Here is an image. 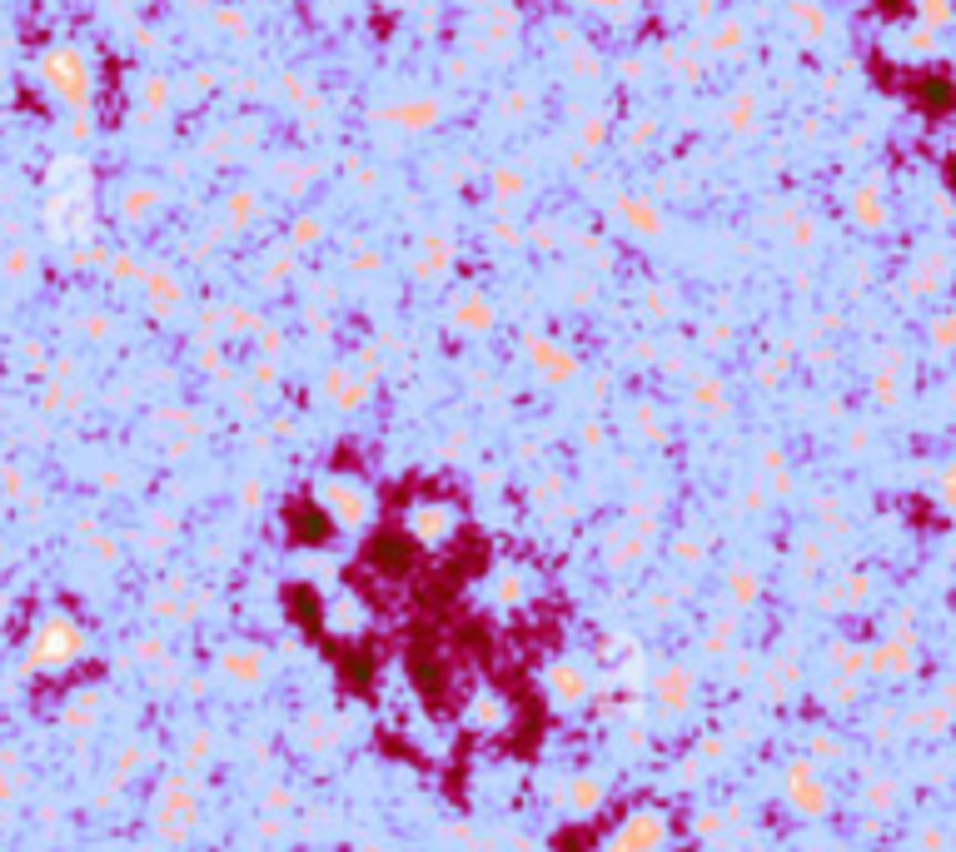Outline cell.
Listing matches in <instances>:
<instances>
[{
    "instance_id": "cell-2",
    "label": "cell",
    "mask_w": 956,
    "mask_h": 852,
    "mask_svg": "<svg viewBox=\"0 0 956 852\" xmlns=\"http://www.w3.org/2000/svg\"><path fill=\"white\" fill-rule=\"evenodd\" d=\"M35 71H40V85H45L65 111H85V105L95 101V65H90V55L80 51V45H50V51L40 55Z\"/></svg>"
},
{
    "instance_id": "cell-5",
    "label": "cell",
    "mask_w": 956,
    "mask_h": 852,
    "mask_svg": "<svg viewBox=\"0 0 956 852\" xmlns=\"http://www.w3.org/2000/svg\"><path fill=\"white\" fill-rule=\"evenodd\" d=\"M792 21H797V31H802L807 41H817V35L827 31L822 11H817V6H807V0H797V6H792Z\"/></svg>"
},
{
    "instance_id": "cell-3",
    "label": "cell",
    "mask_w": 956,
    "mask_h": 852,
    "mask_svg": "<svg viewBox=\"0 0 956 852\" xmlns=\"http://www.w3.org/2000/svg\"><path fill=\"white\" fill-rule=\"evenodd\" d=\"M912 11H916V25L946 31V25L956 21V0H912Z\"/></svg>"
},
{
    "instance_id": "cell-4",
    "label": "cell",
    "mask_w": 956,
    "mask_h": 852,
    "mask_svg": "<svg viewBox=\"0 0 956 852\" xmlns=\"http://www.w3.org/2000/svg\"><path fill=\"white\" fill-rule=\"evenodd\" d=\"M852 215L866 225V230H882V220H886V200L876 195V185H866V190H856V200H852Z\"/></svg>"
},
{
    "instance_id": "cell-1",
    "label": "cell",
    "mask_w": 956,
    "mask_h": 852,
    "mask_svg": "<svg viewBox=\"0 0 956 852\" xmlns=\"http://www.w3.org/2000/svg\"><path fill=\"white\" fill-rule=\"evenodd\" d=\"M45 215H50V230L55 240H85L90 230V215H95V200H90V170L85 160L65 155V160L50 170V200H45Z\"/></svg>"
}]
</instances>
